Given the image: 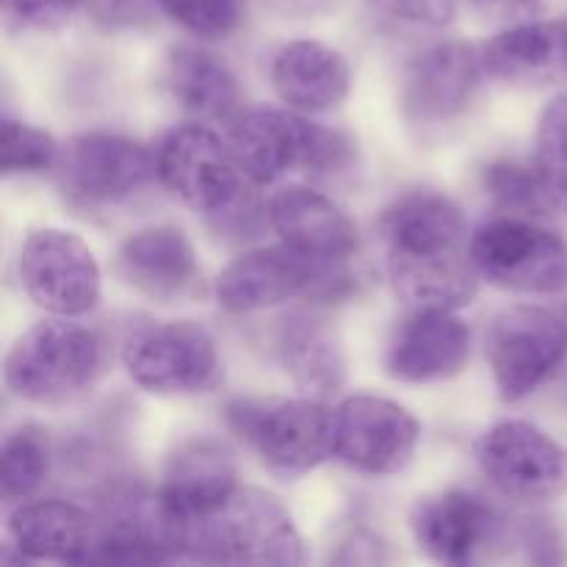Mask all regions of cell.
Returning <instances> with one entry per match:
<instances>
[{"label": "cell", "mask_w": 567, "mask_h": 567, "mask_svg": "<svg viewBox=\"0 0 567 567\" xmlns=\"http://www.w3.org/2000/svg\"><path fill=\"white\" fill-rule=\"evenodd\" d=\"M380 236L393 291L410 308L463 310L480 291L468 219L449 194L404 192L382 210Z\"/></svg>", "instance_id": "1"}, {"label": "cell", "mask_w": 567, "mask_h": 567, "mask_svg": "<svg viewBox=\"0 0 567 567\" xmlns=\"http://www.w3.org/2000/svg\"><path fill=\"white\" fill-rule=\"evenodd\" d=\"M183 559L291 567L305 563V548L280 498L258 487H236L214 509L183 524Z\"/></svg>", "instance_id": "2"}, {"label": "cell", "mask_w": 567, "mask_h": 567, "mask_svg": "<svg viewBox=\"0 0 567 567\" xmlns=\"http://www.w3.org/2000/svg\"><path fill=\"white\" fill-rule=\"evenodd\" d=\"M103 371V341L78 321L48 319L11 343L3 382L31 404H64L83 396Z\"/></svg>", "instance_id": "3"}, {"label": "cell", "mask_w": 567, "mask_h": 567, "mask_svg": "<svg viewBox=\"0 0 567 567\" xmlns=\"http://www.w3.org/2000/svg\"><path fill=\"white\" fill-rule=\"evenodd\" d=\"M225 419L244 446L277 474H308L336 457L332 410L321 399H233Z\"/></svg>", "instance_id": "4"}, {"label": "cell", "mask_w": 567, "mask_h": 567, "mask_svg": "<svg viewBox=\"0 0 567 567\" xmlns=\"http://www.w3.org/2000/svg\"><path fill=\"white\" fill-rule=\"evenodd\" d=\"M352 291L341 264L310 258L288 244L260 247L230 260L214 286L216 305L227 313H258L297 297L332 302Z\"/></svg>", "instance_id": "5"}, {"label": "cell", "mask_w": 567, "mask_h": 567, "mask_svg": "<svg viewBox=\"0 0 567 567\" xmlns=\"http://www.w3.org/2000/svg\"><path fill=\"white\" fill-rule=\"evenodd\" d=\"M482 280L502 291L551 297L567 288V241L529 216H496L471 236Z\"/></svg>", "instance_id": "6"}, {"label": "cell", "mask_w": 567, "mask_h": 567, "mask_svg": "<svg viewBox=\"0 0 567 567\" xmlns=\"http://www.w3.org/2000/svg\"><path fill=\"white\" fill-rule=\"evenodd\" d=\"M122 365L142 391L155 396H197L221 380L214 336L197 321H164L133 332Z\"/></svg>", "instance_id": "7"}, {"label": "cell", "mask_w": 567, "mask_h": 567, "mask_svg": "<svg viewBox=\"0 0 567 567\" xmlns=\"http://www.w3.org/2000/svg\"><path fill=\"white\" fill-rule=\"evenodd\" d=\"M485 352L504 402H520L565 363L567 319L537 305L504 308L487 327Z\"/></svg>", "instance_id": "8"}, {"label": "cell", "mask_w": 567, "mask_h": 567, "mask_svg": "<svg viewBox=\"0 0 567 567\" xmlns=\"http://www.w3.org/2000/svg\"><path fill=\"white\" fill-rule=\"evenodd\" d=\"M155 164L158 181L186 208L208 216L210 225L249 199L247 177L238 169L230 144L205 125H181L166 133Z\"/></svg>", "instance_id": "9"}, {"label": "cell", "mask_w": 567, "mask_h": 567, "mask_svg": "<svg viewBox=\"0 0 567 567\" xmlns=\"http://www.w3.org/2000/svg\"><path fill=\"white\" fill-rule=\"evenodd\" d=\"M17 275L25 297L37 308L64 319H78L97 308L100 266L81 236L59 227L28 233L17 258Z\"/></svg>", "instance_id": "10"}, {"label": "cell", "mask_w": 567, "mask_h": 567, "mask_svg": "<svg viewBox=\"0 0 567 567\" xmlns=\"http://www.w3.org/2000/svg\"><path fill=\"white\" fill-rule=\"evenodd\" d=\"M421 424L391 399L354 393L332 410V454L365 476H393L410 465Z\"/></svg>", "instance_id": "11"}, {"label": "cell", "mask_w": 567, "mask_h": 567, "mask_svg": "<svg viewBox=\"0 0 567 567\" xmlns=\"http://www.w3.org/2000/svg\"><path fill=\"white\" fill-rule=\"evenodd\" d=\"M474 454L502 496L551 502L567 493V449L529 421H498L476 441Z\"/></svg>", "instance_id": "12"}, {"label": "cell", "mask_w": 567, "mask_h": 567, "mask_svg": "<svg viewBox=\"0 0 567 567\" xmlns=\"http://www.w3.org/2000/svg\"><path fill=\"white\" fill-rule=\"evenodd\" d=\"M485 75L482 53L468 42H441L408 64L402 78V116L421 133L443 131L468 111Z\"/></svg>", "instance_id": "13"}, {"label": "cell", "mask_w": 567, "mask_h": 567, "mask_svg": "<svg viewBox=\"0 0 567 567\" xmlns=\"http://www.w3.org/2000/svg\"><path fill=\"white\" fill-rule=\"evenodd\" d=\"M59 183L81 205H116L136 197L158 175L155 155L120 133H83L59 153Z\"/></svg>", "instance_id": "14"}, {"label": "cell", "mask_w": 567, "mask_h": 567, "mask_svg": "<svg viewBox=\"0 0 567 567\" xmlns=\"http://www.w3.org/2000/svg\"><path fill=\"white\" fill-rule=\"evenodd\" d=\"M410 532L426 557L441 565H468L487 546H496L504 524L496 509L471 491L424 496L410 509Z\"/></svg>", "instance_id": "15"}, {"label": "cell", "mask_w": 567, "mask_h": 567, "mask_svg": "<svg viewBox=\"0 0 567 567\" xmlns=\"http://www.w3.org/2000/svg\"><path fill=\"white\" fill-rule=\"evenodd\" d=\"M471 358V327L457 310L413 308L388 343L385 369L393 380L432 385L463 374Z\"/></svg>", "instance_id": "16"}, {"label": "cell", "mask_w": 567, "mask_h": 567, "mask_svg": "<svg viewBox=\"0 0 567 567\" xmlns=\"http://www.w3.org/2000/svg\"><path fill=\"white\" fill-rule=\"evenodd\" d=\"M114 269L127 288L153 302L172 305L199 286V264L181 227L155 225L133 233L116 249Z\"/></svg>", "instance_id": "17"}, {"label": "cell", "mask_w": 567, "mask_h": 567, "mask_svg": "<svg viewBox=\"0 0 567 567\" xmlns=\"http://www.w3.org/2000/svg\"><path fill=\"white\" fill-rule=\"evenodd\" d=\"M269 225L282 244L330 264H343L358 249V227L347 210L299 183L282 186L269 199Z\"/></svg>", "instance_id": "18"}, {"label": "cell", "mask_w": 567, "mask_h": 567, "mask_svg": "<svg viewBox=\"0 0 567 567\" xmlns=\"http://www.w3.org/2000/svg\"><path fill=\"white\" fill-rule=\"evenodd\" d=\"M485 75L504 86L543 89L567 78V20H524L482 48Z\"/></svg>", "instance_id": "19"}, {"label": "cell", "mask_w": 567, "mask_h": 567, "mask_svg": "<svg viewBox=\"0 0 567 567\" xmlns=\"http://www.w3.org/2000/svg\"><path fill=\"white\" fill-rule=\"evenodd\" d=\"M277 97L299 114H324L347 100L352 70L341 50L316 39H293L271 59Z\"/></svg>", "instance_id": "20"}, {"label": "cell", "mask_w": 567, "mask_h": 567, "mask_svg": "<svg viewBox=\"0 0 567 567\" xmlns=\"http://www.w3.org/2000/svg\"><path fill=\"white\" fill-rule=\"evenodd\" d=\"M238 487L236 457L216 437H188L177 443L164 465L158 493L181 524L208 513Z\"/></svg>", "instance_id": "21"}, {"label": "cell", "mask_w": 567, "mask_h": 567, "mask_svg": "<svg viewBox=\"0 0 567 567\" xmlns=\"http://www.w3.org/2000/svg\"><path fill=\"white\" fill-rule=\"evenodd\" d=\"M9 537L20 559L89 563L97 543V520L64 498H25L11 509Z\"/></svg>", "instance_id": "22"}, {"label": "cell", "mask_w": 567, "mask_h": 567, "mask_svg": "<svg viewBox=\"0 0 567 567\" xmlns=\"http://www.w3.org/2000/svg\"><path fill=\"white\" fill-rule=\"evenodd\" d=\"M305 136L308 120L299 111L255 109L233 122L227 144L244 177L255 186H269L302 169Z\"/></svg>", "instance_id": "23"}, {"label": "cell", "mask_w": 567, "mask_h": 567, "mask_svg": "<svg viewBox=\"0 0 567 567\" xmlns=\"http://www.w3.org/2000/svg\"><path fill=\"white\" fill-rule=\"evenodd\" d=\"M275 354L293 385L313 399L336 396L347 380L341 341L327 321L316 316H291L277 327Z\"/></svg>", "instance_id": "24"}, {"label": "cell", "mask_w": 567, "mask_h": 567, "mask_svg": "<svg viewBox=\"0 0 567 567\" xmlns=\"http://www.w3.org/2000/svg\"><path fill=\"white\" fill-rule=\"evenodd\" d=\"M161 83L177 105L208 120L236 114L241 103V89L230 66L219 55L186 44L166 53Z\"/></svg>", "instance_id": "25"}, {"label": "cell", "mask_w": 567, "mask_h": 567, "mask_svg": "<svg viewBox=\"0 0 567 567\" xmlns=\"http://www.w3.org/2000/svg\"><path fill=\"white\" fill-rule=\"evenodd\" d=\"M50 471V441L39 426L25 424L9 432L0 449V493L3 502H25L42 487Z\"/></svg>", "instance_id": "26"}, {"label": "cell", "mask_w": 567, "mask_h": 567, "mask_svg": "<svg viewBox=\"0 0 567 567\" xmlns=\"http://www.w3.org/2000/svg\"><path fill=\"white\" fill-rule=\"evenodd\" d=\"M482 188L493 199L498 210L509 216H529L537 219L546 210H551L546 188L535 164H520V161L498 158L482 169Z\"/></svg>", "instance_id": "27"}, {"label": "cell", "mask_w": 567, "mask_h": 567, "mask_svg": "<svg viewBox=\"0 0 567 567\" xmlns=\"http://www.w3.org/2000/svg\"><path fill=\"white\" fill-rule=\"evenodd\" d=\"M535 169L557 210H567V92L543 109L537 122Z\"/></svg>", "instance_id": "28"}, {"label": "cell", "mask_w": 567, "mask_h": 567, "mask_svg": "<svg viewBox=\"0 0 567 567\" xmlns=\"http://www.w3.org/2000/svg\"><path fill=\"white\" fill-rule=\"evenodd\" d=\"M61 147L48 131L6 116L0 125V169L11 175H37L59 164Z\"/></svg>", "instance_id": "29"}, {"label": "cell", "mask_w": 567, "mask_h": 567, "mask_svg": "<svg viewBox=\"0 0 567 567\" xmlns=\"http://www.w3.org/2000/svg\"><path fill=\"white\" fill-rule=\"evenodd\" d=\"M172 22L199 39H227L244 20V0H150Z\"/></svg>", "instance_id": "30"}, {"label": "cell", "mask_w": 567, "mask_h": 567, "mask_svg": "<svg viewBox=\"0 0 567 567\" xmlns=\"http://www.w3.org/2000/svg\"><path fill=\"white\" fill-rule=\"evenodd\" d=\"M354 161H358V150L347 133L308 120L302 169H299L302 175L313 177V181H338L352 172Z\"/></svg>", "instance_id": "31"}, {"label": "cell", "mask_w": 567, "mask_h": 567, "mask_svg": "<svg viewBox=\"0 0 567 567\" xmlns=\"http://www.w3.org/2000/svg\"><path fill=\"white\" fill-rule=\"evenodd\" d=\"M83 0H3L6 20L22 31H55L72 20Z\"/></svg>", "instance_id": "32"}, {"label": "cell", "mask_w": 567, "mask_h": 567, "mask_svg": "<svg viewBox=\"0 0 567 567\" xmlns=\"http://www.w3.org/2000/svg\"><path fill=\"white\" fill-rule=\"evenodd\" d=\"M369 3L391 20L426 28H443L457 17V0H369Z\"/></svg>", "instance_id": "33"}, {"label": "cell", "mask_w": 567, "mask_h": 567, "mask_svg": "<svg viewBox=\"0 0 567 567\" xmlns=\"http://www.w3.org/2000/svg\"><path fill=\"white\" fill-rule=\"evenodd\" d=\"M524 546L529 548V559L535 563H563V535L548 520H535L524 529Z\"/></svg>", "instance_id": "34"}, {"label": "cell", "mask_w": 567, "mask_h": 567, "mask_svg": "<svg viewBox=\"0 0 567 567\" xmlns=\"http://www.w3.org/2000/svg\"><path fill=\"white\" fill-rule=\"evenodd\" d=\"M336 563L341 565H374L385 563V546L369 532H354L341 546V554H336Z\"/></svg>", "instance_id": "35"}, {"label": "cell", "mask_w": 567, "mask_h": 567, "mask_svg": "<svg viewBox=\"0 0 567 567\" xmlns=\"http://www.w3.org/2000/svg\"><path fill=\"white\" fill-rule=\"evenodd\" d=\"M476 11L493 20H513L524 22L526 17L537 14L546 0H471Z\"/></svg>", "instance_id": "36"}]
</instances>
